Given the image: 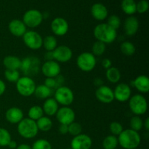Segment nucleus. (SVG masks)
Returning a JSON list of instances; mask_svg holds the SVG:
<instances>
[{
	"label": "nucleus",
	"mask_w": 149,
	"mask_h": 149,
	"mask_svg": "<svg viewBox=\"0 0 149 149\" xmlns=\"http://www.w3.org/2000/svg\"><path fill=\"white\" fill-rule=\"evenodd\" d=\"M117 138L119 145L124 149L137 148L141 142V137L138 132L131 129L124 130Z\"/></svg>",
	"instance_id": "f257e3e1"
},
{
	"label": "nucleus",
	"mask_w": 149,
	"mask_h": 149,
	"mask_svg": "<svg viewBox=\"0 0 149 149\" xmlns=\"http://www.w3.org/2000/svg\"><path fill=\"white\" fill-rule=\"evenodd\" d=\"M93 34L97 41H100L106 45L113 42L117 37V31L106 23L97 25L93 31Z\"/></svg>",
	"instance_id": "f03ea898"
},
{
	"label": "nucleus",
	"mask_w": 149,
	"mask_h": 149,
	"mask_svg": "<svg viewBox=\"0 0 149 149\" xmlns=\"http://www.w3.org/2000/svg\"><path fill=\"white\" fill-rule=\"evenodd\" d=\"M17 130L19 135L25 139L34 138L39 132L36 122L29 118H23L17 124Z\"/></svg>",
	"instance_id": "7ed1b4c3"
},
{
	"label": "nucleus",
	"mask_w": 149,
	"mask_h": 149,
	"mask_svg": "<svg viewBox=\"0 0 149 149\" xmlns=\"http://www.w3.org/2000/svg\"><path fill=\"white\" fill-rule=\"evenodd\" d=\"M40 60L36 56L26 57L21 60V65L20 69L26 77H32L39 74L41 69Z\"/></svg>",
	"instance_id": "20e7f679"
},
{
	"label": "nucleus",
	"mask_w": 149,
	"mask_h": 149,
	"mask_svg": "<svg viewBox=\"0 0 149 149\" xmlns=\"http://www.w3.org/2000/svg\"><path fill=\"white\" fill-rule=\"evenodd\" d=\"M129 108L135 116H141L148 110V102L143 95L136 94L131 96L129 99Z\"/></svg>",
	"instance_id": "39448f33"
},
{
	"label": "nucleus",
	"mask_w": 149,
	"mask_h": 149,
	"mask_svg": "<svg viewBox=\"0 0 149 149\" xmlns=\"http://www.w3.org/2000/svg\"><path fill=\"white\" fill-rule=\"evenodd\" d=\"M15 84L17 92L23 97H30L33 95L36 87L32 77L26 76L20 77Z\"/></svg>",
	"instance_id": "423d86ee"
},
{
	"label": "nucleus",
	"mask_w": 149,
	"mask_h": 149,
	"mask_svg": "<svg viewBox=\"0 0 149 149\" xmlns=\"http://www.w3.org/2000/svg\"><path fill=\"white\" fill-rule=\"evenodd\" d=\"M96 63V57L92 52H84L77 58V66L84 72H90L93 71L95 67Z\"/></svg>",
	"instance_id": "0eeeda50"
},
{
	"label": "nucleus",
	"mask_w": 149,
	"mask_h": 149,
	"mask_svg": "<svg viewBox=\"0 0 149 149\" xmlns=\"http://www.w3.org/2000/svg\"><path fill=\"white\" fill-rule=\"evenodd\" d=\"M55 99L58 105L62 106H70L74 100V94L71 89L65 86L58 87L55 92Z\"/></svg>",
	"instance_id": "6e6552de"
},
{
	"label": "nucleus",
	"mask_w": 149,
	"mask_h": 149,
	"mask_svg": "<svg viewBox=\"0 0 149 149\" xmlns=\"http://www.w3.org/2000/svg\"><path fill=\"white\" fill-rule=\"evenodd\" d=\"M23 40L25 45L32 50H37L42 47L43 38L35 31H27L23 36Z\"/></svg>",
	"instance_id": "1a4fd4ad"
},
{
	"label": "nucleus",
	"mask_w": 149,
	"mask_h": 149,
	"mask_svg": "<svg viewBox=\"0 0 149 149\" xmlns=\"http://www.w3.org/2000/svg\"><path fill=\"white\" fill-rule=\"evenodd\" d=\"M23 22L26 27L34 29L40 26L43 20L42 13L36 9L29 10L24 13L23 16Z\"/></svg>",
	"instance_id": "9d476101"
},
{
	"label": "nucleus",
	"mask_w": 149,
	"mask_h": 149,
	"mask_svg": "<svg viewBox=\"0 0 149 149\" xmlns=\"http://www.w3.org/2000/svg\"><path fill=\"white\" fill-rule=\"evenodd\" d=\"M55 116L60 125H69L75 121L76 118L75 112L69 106H62L58 109Z\"/></svg>",
	"instance_id": "9b49d317"
},
{
	"label": "nucleus",
	"mask_w": 149,
	"mask_h": 149,
	"mask_svg": "<svg viewBox=\"0 0 149 149\" xmlns=\"http://www.w3.org/2000/svg\"><path fill=\"white\" fill-rule=\"evenodd\" d=\"M40 71L46 78H55L61 74V68L60 64L53 60L45 61L41 65Z\"/></svg>",
	"instance_id": "f8f14e48"
},
{
	"label": "nucleus",
	"mask_w": 149,
	"mask_h": 149,
	"mask_svg": "<svg viewBox=\"0 0 149 149\" xmlns=\"http://www.w3.org/2000/svg\"><path fill=\"white\" fill-rule=\"evenodd\" d=\"M53 59L58 63H67L73 57V52L70 47L65 45L58 46L53 51Z\"/></svg>",
	"instance_id": "ddd939ff"
},
{
	"label": "nucleus",
	"mask_w": 149,
	"mask_h": 149,
	"mask_svg": "<svg viewBox=\"0 0 149 149\" xmlns=\"http://www.w3.org/2000/svg\"><path fill=\"white\" fill-rule=\"evenodd\" d=\"M51 30L52 33L58 36H65L68 31L69 26L68 23L65 18L61 17H57L52 20L50 24Z\"/></svg>",
	"instance_id": "4468645a"
},
{
	"label": "nucleus",
	"mask_w": 149,
	"mask_h": 149,
	"mask_svg": "<svg viewBox=\"0 0 149 149\" xmlns=\"http://www.w3.org/2000/svg\"><path fill=\"white\" fill-rule=\"evenodd\" d=\"M114 100L124 103L129 100L132 96V90L131 87L126 83H120L116 85L113 90Z\"/></svg>",
	"instance_id": "2eb2a0df"
},
{
	"label": "nucleus",
	"mask_w": 149,
	"mask_h": 149,
	"mask_svg": "<svg viewBox=\"0 0 149 149\" xmlns=\"http://www.w3.org/2000/svg\"><path fill=\"white\" fill-rule=\"evenodd\" d=\"M95 95L97 100L105 104H109L114 100L113 90L106 85L97 87Z\"/></svg>",
	"instance_id": "dca6fc26"
},
{
	"label": "nucleus",
	"mask_w": 149,
	"mask_h": 149,
	"mask_svg": "<svg viewBox=\"0 0 149 149\" xmlns=\"http://www.w3.org/2000/svg\"><path fill=\"white\" fill-rule=\"evenodd\" d=\"M93 145V140L86 134H80L74 137L71 141V149H90Z\"/></svg>",
	"instance_id": "f3484780"
},
{
	"label": "nucleus",
	"mask_w": 149,
	"mask_h": 149,
	"mask_svg": "<svg viewBox=\"0 0 149 149\" xmlns=\"http://www.w3.org/2000/svg\"><path fill=\"white\" fill-rule=\"evenodd\" d=\"M9 31L12 35L16 37H23L27 31V27L23 20L19 19H13L8 24Z\"/></svg>",
	"instance_id": "a211bd4d"
},
{
	"label": "nucleus",
	"mask_w": 149,
	"mask_h": 149,
	"mask_svg": "<svg viewBox=\"0 0 149 149\" xmlns=\"http://www.w3.org/2000/svg\"><path fill=\"white\" fill-rule=\"evenodd\" d=\"M138 29H139V20L136 17L130 15L125 19L124 23V31L127 36H134L138 32Z\"/></svg>",
	"instance_id": "6ab92c4d"
},
{
	"label": "nucleus",
	"mask_w": 149,
	"mask_h": 149,
	"mask_svg": "<svg viewBox=\"0 0 149 149\" xmlns=\"http://www.w3.org/2000/svg\"><path fill=\"white\" fill-rule=\"evenodd\" d=\"M24 118V114L20 108L11 107L7 110L5 113V119L9 123L17 125Z\"/></svg>",
	"instance_id": "aec40b11"
},
{
	"label": "nucleus",
	"mask_w": 149,
	"mask_h": 149,
	"mask_svg": "<svg viewBox=\"0 0 149 149\" xmlns=\"http://www.w3.org/2000/svg\"><path fill=\"white\" fill-rule=\"evenodd\" d=\"M91 15L95 20L103 21L109 15V11L106 6L102 3H95L91 7Z\"/></svg>",
	"instance_id": "412c9836"
},
{
	"label": "nucleus",
	"mask_w": 149,
	"mask_h": 149,
	"mask_svg": "<svg viewBox=\"0 0 149 149\" xmlns=\"http://www.w3.org/2000/svg\"><path fill=\"white\" fill-rule=\"evenodd\" d=\"M130 87H134L141 93H148L149 91V79L146 75H140L130 82Z\"/></svg>",
	"instance_id": "4be33fe9"
},
{
	"label": "nucleus",
	"mask_w": 149,
	"mask_h": 149,
	"mask_svg": "<svg viewBox=\"0 0 149 149\" xmlns=\"http://www.w3.org/2000/svg\"><path fill=\"white\" fill-rule=\"evenodd\" d=\"M44 114H46L47 116H55L57 111L58 110V103L54 98H49L45 100V102L42 106Z\"/></svg>",
	"instance_id": "5701e85b"
},
{
	"label": "nucleus",
	"mask_w": 149,
	"mask_h": 149,
	"mask_svg": "<svg viewBox=\"0 0 149 149\" xmlns=\"http://www.w3.org/2000/svg\"><path fill=\"white\" fill-rule=\"evenodd\" d=\"M3 65L7 70L18 71L21 65V60L15 55H7L3 60Z\"/></svg>",
	"instance_id": "b1692460"
},
{
	"label": "nucleus",
	"mask_w": 149,
	"mask_h": 149,
	"mask_svg": "<svg viewBox=\"0 0 149 149\" xmlns=\"http://www.w3.org/2000/svg\"><path fill=\"white\" fill-rule=\"evenodd\" d=\"M52 90L46 87L44 84H40V85L36 87L33 95L36 98L39 99V100H46L50 97L51 94H52Z\"/></svg>",
	"instance_id": "393cba45"
},
{
	"label": "nucleus",
	"mask_w": 149,
	"mask_h": 149,
	"mask_svg": "<svg viewBox=\"0 0 149 149\" xmlns=\"http://www.w3.org/2000/svg\"><path fill=\"white\" fill-rule=\"evenodd\" d=\"M121 72L116 67L111 66L106 71V77L109 82L116 84L121 79Z\"/></svg>",
	"instance_id": "a878e982"
},
{
	"label": "nucleus",
	"mask_w": 149,
	"mask_h": 149,
	"mask_svg": "<svg viewBox=\"0 0 149 149\" xmlns=\"http://www.w3.org/2000/svg\"><path fill=\"white\" fill-rule=\"evenodd\" d=\"M36 126H37L38 130L42 132H48L50 130L52 127V121L51 120L49 116H43L40 119L36 121Z\"/></svg>",
	"instance_id": "bb28decb"
},
{
	"label": "nucleus",
	"mask_w": 149,
	"mask_h": 149,
	"mask_svg": "<svg viewBox=\"0 0 149 149\" xmlns=\"http://www.w3.org/2000/svg\"><path fill=\"white\" fill-rule=\"evenodd\" d=\"M121 7L122 11L130 16L136 13V2L135 0H122Z\"/></svg>",
	"instance_id": "cd10ccee"
},
{
	"label": "nucleus",
	"mask_w": 149,
	"mask_h": 149,
	"mask_svg": "<svg viewBox=\"0 0 149 149\" xmlns=\"http://www.w3.org/2000/svg\"><path fill=\"white\" fill-rule=\"evenodd\" d=\"M42 47L46 49L47 52H52L58 47L56 37L52 35L45 36L43 39Z\"/></svg>",
	"instance_id": "c85d7f7f"
},
{
	"label": "nucleus",
	"mask_w": 149,
	"mask_h": 149,
	"mask_svg": "<svg viewBox=\"0 0 149 149\" xmlns=\"http://www.w3.org/2000/svg\"><path fill=\"white\" fill-rule=\"evenodd\" d=\"M119 145L118 138L116 136L110 135L106 136L102 142L103 149H116Z\"/></svg>",
	"instance_id": "c756f323"
},
{
	"label": "nucleus",
	"mask_w": 149,
	"mask_h": 149,
	"mask_svg": "<svg viewBox=\"0 0 149 149\" xmlns=\"http://www.w3.org/2000/svg\"><path fill=\"white\" fill-rule=\"evenodd\" d=\"M28 116H29L28 118L36 122L44 116L43 109L39 106H31L28 111Z\"/></svg>",
	"instance_id": "7c9ffc66"
},
{
	"label": "nucleus",
	"mask_w": 149,
	"mask_h": 149,
	"mask_svg": "<svg viewBox=\"0 0 149 149\" xmlns=\"http://www.w3.org/2000/svg\"><path fill=\"white\" fill-rule=\"evenodd\" d=\"M120 50L122 53L126 56H132L135 54L136 48L133 43L128 41H125L121 44Z\"/></svg>",
	"instance_id": "2f4dec72"
},
{
	"label": "nucleus",
	"mask_w": 149,
	"mask_h": 149,
	"mask_svg": "<svg viewBox=\"0 0 149 149\" xmlns=\"http://www.w3.org/2000/svg\"><path fill=\"white\" fill-rule=\"evenodd\" d=\"M130 129L138 132L143 127V121L139 116H132L130 121Z\"/></svg>",
	"instance_id": "473e14b6"
},
{
	"label": "nucleus",
	"mask_w": 149,
	"mask_h": 149,
	"mask_svg": "<svg viewBox=\"0 0 149 149\" xmlns=\"http://www.w3.org/2000/svg\"><path fill=\"white\" fill-rule=\"evenodd\" d=\"M106 49V44L103 43V42H100V41H96L94 44H93V47H92V53L95 55V56H101L102 55L105 53Z\"/></svg>",
	"instance_id": "72a5a7b5"
},
{
	"label": "nucleus",
	"mask_w": 149,
	"mask_h": 149,
	"mask_svg": "<svg viewBox=\"0 0 149 149\" xmlns=\"http://www.w3.org/2000/svg\"><path fill=\"white\" fill-rule=\"evenodd\" d=\"M11 140L12 137L10 132L4 128L0 127V146H7Z\"/></svg>",
	"instance_id": "f704fd0d"
},
{
	"label": "nucleus",
	"mask_w": 149,
	"mask_h": 149,
	"mask_svg": "<svg viewBox=\"0 0 149 149\" xmlns=\"http://www.w3.org/2000/svg\"><path fill=\"white\" fill-rule=\"evenodd\" d=\"M31 149H52V145L47 140L40 138L33 142Z\"/></svg>",
	"instance_id": "c9c22d12"
},
{
	"label": "nucleus",
	"mask_w": 149,
	"mask_h": 149,
	"mask_svg": "<svg viewBox=\"0 0 149 149\" xmlns=\"http://www.w3.org/2000/svg\"><path fill=\"white\" fill-rule=\"evenodd\" d=\"M4 77L6 79L11 83H16L20 77V73L17 70H5Z\"/></svg>",
	"instance_id": "e433bc0d"
},
{
	"label": "nucleus",
	"mask_w": 149,
	"mask_h": 149,
	"mask_svg": "<svg viewBox=\"0 0 149 149\" xmlns=\"http://www.w3.org/2000/svg\"><path fill=\"white\" fill-rule=\"evenodd\" d=\"M68 133L72 136L75 137L80 135L82 132V127L78 122H74L68 125Z\"/></svg>",
	"instance_id": "4c0bfd02"
},
{
	"label": "nucleus",
	"mask_w": 149,
	"mask_h": 149,
	"mask_svg": "<svg viewBox=\"0 0 149 149\" xmlns=\"http://www.w3.org/2000/svg\"><path fill=\"white\" fill-rule=\"evenodd\" d=\"M107 23L109 26L112 28V29H115L117 31V29L120 27L121 26V19L119 17L116 15H111L108 17Z\"/></svg>",
	"instance_id": "58836bf2"
},
{
	"label": "nucleus",
	"mask_w": 149,
	"mask_h": 149,
	"mask_svg": "<svg viewBox=\"0 0 149 149\" xmlns=\"http://www.w3.org/2000/svg\"><path fill=\"white\" fill-rule=\"evenodd\" d=\"M109 130L111 135L114 136H119L121 132L124 130L122 124L118 122H112L109 125Z\"/></svg>",
	"instance_id": "ea45409f"
},
{
	"label": "nucleus",
	"mask_w": 149,
	"mask_h": 149,
	"mask_svg": "<svg viewBox=\"0 0 149 149\" xmlns=\"http://www.w3.org/2000/svg\"><path fill=\"white\" fill-rule=\"evenodd\" d=\"M149 4L147 0H140L136 3V12L140 14H143L146 13L148 10Z\"/></svg>",
	"instance_id": "a19ab883"
},
{
	"label": "nucleus",
	"mask_w": 149,
	"mask_h": 149,
	"mask_svg": "<svg viewBox=\"0 0 149 149\" xmlns=\"http://www.w3.org/2000/svg\"><path fill=\"white\" fill-rule=\"evenodd\" d=\"M44 84L51 90L57 88V83L55 78H46Z\"/></svg>",
	"instance_id": "79ce46f5"
},
{
	"label": "nucleus",
	"mask_w": 149,
	"mask_h": 149,
	"mask_svg": "<svg viewBox=\"0 0 149 149\" xmlns=\"http://www.w3.org/2000/svg\"><path fill=\"white\" fill-rule=\"evenodd\" d=\"M101 65L103 66V68H105V69H109V68H111V67L112 66L111 61L110 59H109V58H104V59L102 61Z\"/></svg>",
	"instance_id": "37998d69"
},
{
	"label": "nucleus",
	"mask_w": 149,
	"mask_h": 149,
	"mask_svg": "<svg viewBox=\"0 0 149 149\" xmlns=\"http://www.w3.org/2000/svg\"><path fill=\"white\" fill-rule=\"evenodd\" d=\"M61 135H66L68 133V127L65 125H60L59 129H58Z\"/></svg>",
	"instance_id": "c03bdc74"
},
{
	"label": "nucleus",
	"mask_w": 149,
	"mask_h": 149,
	"mask_svg": "<svg viewBox=\"0 0 149 149\" xmlns=\"http://www.w3.org/2000/svg\"><path fill=\"white\" fill-rule=\"evenodd\" d=\"M6 90V84L3 80L0 79V96L2 95Z\"/></svg>",
	"instance_id": "a18cd8bd"
},
{
	"label": "nucleus",
	"mask_w": 149,
	"mask_h": 149,
	"mask_svg": "<svg viewBox=\"0 0 149 149\" xmlns=\"http://www.w3.org/2000/svg\"><path fill=\"white\" fill-rule=\"evenodd\" d=\"M44 58L46 60V61H53V55H52V52H47L44 55Z\"/></svg>",
	"instance_id": "49530a36"
},
{
	"label": "nucleus",
	"mask_w": 149,
	"mask_h": 149,
	"mask_svg": "<svg viewBox=\"0 0 149 149\" xmlns=\"http://www.w3.org/2000/svg\"><path fill=\"white\" fill-rule=\"evenodd\" d=\"M94 84H95V86H96V87H97L103 85V79L100 78H95L94 80Z\"/></svg>",
	"instance_id": "de8ad7c7"
},
{
	"label": "nucleus",
	"mask_w": 149,
	"mask_h": 149,
	"mask_svg": "<svg viewBox=\"0 0 149 149\" xmlns=\"http://www.w3.org/2000/svg\"><path fill=\"white\" fill-rule=\"evenodd\" d=\"M16 149H31V146L29 144L21 143L20 145H17Z\"/></svg>",
	"instance_id": "09e8293b"
},
{
	"label": "nucleus",
	"mask_w": 149,
	"mask_h": 149,
	"mask_svg": "<svg viewBox=\"0 0 149 149\" xmlns=\"http://www.w3.org/2000/svg\"><path fill=\"white\" fill-rule=\"evenodd\" d=\"M17 146V143H16V141H13V140H11V141L9 143L8 146H7V147H9L10 149H16Z\"/></svg>",
	"instance_id": "8fccbe9b"
},
{
	"label": "nucleus",
	"mask_w": 149,
	"mask_h": 149,
	"mask_svg": "<svg viewBox=\"0 0 149 149\" xmlns=\"http://www.w3.org/2000/svg\"><path fill=\"white\" fill-rule=\"evenodd\" d=\"M143 127L146 131L149 130V118H146L143 122Z\"/></svg>",
	"instance_id": "3c124183"
},
{
	"label": "nucleus",
	"mask_w": 149,
	"mask_h": 149,
	"mask_svg": "<svg viewBox=\"0 0 149 149\" xmlns=\"http://www.w3.org/2000/svg\"><path fill=\"white\" fill-rule=\"evenodd\" d=\"M66 149H71V148H66Z\"/></svg>",
	"instance_id": "603ef678"
},
{
	"label": "nucleus",
	"mask_w": 149,
	"mask_h": 149,
	"mask_svg": "<svg viewBox=\"0 0 149 149\" xmlns=\"http://www.w3.org/2000/svg\"><path fill=\"white\" fill-rule=\"evenodd\" d=\"M135 149H136V148H135Z\"/></svg>",
	"instance_id": "864d4df0"
}]
</instances>
